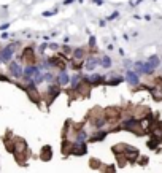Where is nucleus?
<instances>
[{
    "instance_id": "f257e3e1",
    "label": "nucleus",
    "mask_w": 162,
    "mask_h": 173,
    "mask_svg": "<svg viewBox=\"0 0 162 173\" xmlns=\"http://www.w3.org/2000/svg\"><path fill=\"white\" fill-rule=\"evenodd\" d=\"M16 46H18V43L15 42V43H10V45H7L5 48L0 49V61H2V64L11 62V59L16 53Z\"/></svg>"
},
{
    "instance_id": "f03ea898",
    "label": "nucleus",
    "mask_w": 162,
    "mask_h": 173,
    "mask_svg": "<svg viewBox=\"0 0 162 173\" xmlns=\"http://www.w3.org/2000/svg\"><path fill=\"white\" fill-rule=\"evenodd\" d=\"M22 64L21 62H16V61H11L8 62V75L11 76V80H21L22 78Z\"/></svg>"
},
{
    "instance_id": "7ed1b4c3",
    "label": "nucleus",
    "mask_w": 162,
    "mask_h": 173,
    "mask_svg": "<svg viewBox=\"0 0 162 173\" xmlns=\"http://www.w3.org/2000/svg\"><path fill=\"white\" fill-rule=\"evenodd\" d=\"M61 92H62V88L59 84H56V83H53V84H48V89H46V95H48V105L49 103H53L54 100H56L59 95H61Z\"/></svg>"
},
{
    "instance_id": "20e7f679",
    "label": "nucleus",
    "mask_w": 162,
    "mask_h": 173,
    "mask_svg": "<svg viewBox=\"0 0 162 173\" xmlns=\"http://www.w3.org/2000/svg\"><path fill=\"white\" fill-rule=\"evenodd\" d=\"M99 65H100V57H94V56H87L83 62V68L86 72H94Z\"/></svg>"
},
{
    "instance_id": "39448f33",
    "label": "nucleus",
    "mask_w": 162,
    "mask_h": 173,
    "mask_svg": "<svg viewBox=\"0 0 162 173\" xmlns=\"http://www.w3.org/2000/svg\"><path fill=\"white\" fill-rule=\"evenodd\" d=\"M56 84H59L61 88L70 84V75H68L67 68H61V70H59V73L56 75Z\"/></svg>"
},
{
    "instance_id": "423d86ee",
    "label": "nucleus",
    "mask_w": 162,
    "mask_h": 173,
    "mask_svg": "<svg viewBox=\"0 0 162 173\" xmlns=\"http://www.w3.org/2000/svg\"><path fill=\"white\" fill-rule=\"evenodd\" d=\"M105 76L103 75H99V73H92V75H87V76H84V81L87 84L91 86H97V84H102V83H105Z\"/></svg>"
},
{
    "instance_id": "0eeeda50",
    "label": "nucleus",
    "mask_w": 162,
    "mask_h": 173,
    "mask_svg": "<svg viewBox=\"0 0 162 173\" xmlns=\"http://www.w3.org/2000/svg\"><path fill=\"white\" fill-rule=\"evenodd\" d=\"M124 80H126L130 86H138L140 84V75H138L137 72H133L132 68L126 70V76H124Z\"/></svg>"
},
{
    "instance_id": "6e6552de",
    "label": "nucleus",
    "mask_w": 162,
    "mask_h": 173,
    "mask_svg": "<svg viewBox=\"0 0 162 173\" xmlns=\"http://www.w3.org/2000/svg\"><path fill=\"white\" fill-rule=\"evenodd\" d=\"M83 80H84V75L81 73V72H75L73 75H70V84L73 89H76L78 86L83 83Z\"/></svg>"
},
{
    "instance_id": "1a4fd4ad",
    "label": "nucleus",
    "mask_w": 162,
    "mask_h": 173,
    "mask_svg": "<svg viewBox=\"0 0 162 173\" xmlns=\"http://www.w3.org/2000/svg\"><path fill=\"white\" fill-rule=\"evenodd\" d=\"M72 57H73V61H76V62L84 61L86 59V49H83V48L72 49Z\"/></svg>"
},
{
    "instance_id": "9d476101",
    "label": "nucleus",
    "mask_w": 162,
    "mask_h": 173,
    "mask_svg": "<svg viewBox=\"0 0 162 173\" xmlns=\"http://www.w3.org/2000/svg\"><path fill=\"white\" fill-rule=\"evenodd\" d=\"M110 134V130H106V129H100V130H95V134L89 137L91 140H94V142H102V140H105V137Z\"/></svg>"
},
{
    "instance_id": "9b49d317",
    "label": "nucleus",
    "mask_w": 162,
    "mask_h": 173,
    "mask_svg": "<svg viewBox=\"0 0 162 173\" xmlns=\"http://www.w3.org/2000/svg\"><path fill=\"white\" fill-rule=\"evenodd\" d=\"M111 65H113V61H111V57L110 56H106V54H103V56L100 57V67H103V68H111Z\"/></svg>"
},
{
    "instance_id": "f8f14e48",
    "label": "nucleus",
    "mask_w": 162,
    "mask_h": 173,
    "mask_svg": "<svg viewBox=\"0 0 162 173\" xmlns=\"http://www.w3.org/2000/svg\"><path fill=\"white\" fill-rule=\"evenodd\" d=\"M124 78L122 76H118V75H113V76H110L108 80H105V83L108 84V86H118L119 83H122Z\"/></svg>"
},
{
    "instance_id": "ddd939ff",
    "label": "nucleus",
    "mask_w": 162,
    "mask_h": 173,
    "mask_svg": "<svg viewBox=\"0 0 162 173\" xmlns=\"http://www.w3.org/2000/svg\"><path fill=\"white\" fill-rule=\"evenodd\" d=\"M146 64H148V65H150L151 68H154V70H156V68L159 67L162 62H161V57H159V56H151V57L146 61Z\"/></svg>"
},
{
    "instance_id": "4468645a",
    "label": "nucleus",
    "mask_w": 162,
    "mask_h": 173,
    "mask_svg": "<svg viewBox=\"0 0 162 173\" xmlns=\"http://www.w3.org/2000/svg\"><path fill=\"white\" fill-rule=\"evenodd\" d=\"M43 80H45V83H48V84L56 83V73H54V72H43Z\"/></svg>"
},
{
    "instance_id": "2eb2a0df",
    "label": "nucleus",
    "mask_w": 162,
    "mask_h": 173,
    "mask_svg": "<svg viewBox=\"0 0 162 173\" xmlns=\"http://www.w3.org/2000/svg\"><path fill=\"white\" fill-rule=\"evenodd\" d=\"M46 48H48V43L41 45V46H40V49H38V53H40V54H43V53L46 51Z\"/></svg>"
},
{
    "instance_id": "dca6fc26",
    "label": "nucleus",
    "mask_w": 162,
    "mask_h": 173,
    "mask_svg": "<svg viewBox=\"0 0 162 173\" xmlns=\"http://www.w3.org/2000/svg\"><path fill=\"white\" fill-rule=\"evenodd\" d=\"M48 48H49V49H53V51H57V48H59V46H57V45H54V43H51V45L48 43Z\"/></svg>"
},
{
    "instance_id": "f3484780",
    "label": "nucleus",
    "mask_w": 162,
    "mask_h": 173,
    "mask_svg": "<svg viewBox=\"0 0 162 173\" xmlns=\"http://www.w3.org/2000/svg\"><path fill=\"white\" fill-rule=\"evenodd\" d=\"M62 53H64V54H70V53H72V49L68 48V46H64V48H62Z\"/></svg>"
},
{
    "instance_id": "a211bd4d",
    "label": "nucleus",
    "mask_w": 162,
    "mask_h": 173,
    "mask_svg": "<svg viewBox=\"0 0 162 173\" xmlns=\"http://www.w3.org/2000/svg\"><path fill=\"white\" fill-rule=\"evenodd\" d=\"M124 67H126L127 70H129V68L132 67V62H130V61H124Z\"/></svg>"
}]
</instances>
